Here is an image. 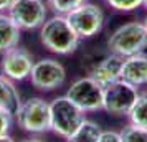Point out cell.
Segmentation results:
<instances>
[{
	"label": "cell",
	"mask_w": 147,
	"mask_h": 142,
	"mask_svg": "<svg viewBox=\"0 0 147 142\" xmlns=\"http://www.w3.org/2000/svg\"><path fill=\"white\" fill-rule=\"evenodd\" d=\"M80 40L65 15H53L40 27V43L55 55L68 56L74 53L80 46Z\"/></svg>",
	"instance_id": "obj_1"
},
{
	"label": "cell",
	"mask_w": 147,
	"mask_h": 142,
	"mask_svg": "<svg viewBox=\"0 0 147 142\" xmlns=\"http://www.w3.org/2000/svg\"><path fill=\"white\" fill-rule=\"evenodd\" d=\"M147 50V30L142 22H127L107 38V51L122 58L144 53Z\"/></svg>",
	"instance_id": "obj_2"
},
{
	"label": "cell",
	"mask_w": 147,
	"mask_h": 142,
	"mask_svg": "<svg viewBox=\"0 0 147 142\" xmlns=\"http://www.w3.org/2000/svg\"><path fill=\"white\" fill-rule=\"evenodd\" d=\"M84 119L86 112L66 96H58L50 101V131L63 139L73 134Z\"/></svg>",
	"instance_id": "obj_3"
},
{
	"label": "cell",
	"mask_w": 147,
	"mask_h": 142,
	"mask_svg": "<svg viewBox=\"0 0 147 142\" xmlns=\"http://www.w3.org/2000/svg\"><path fill=\"white\" fill-rule=\"evenodd\" d=\"M18 127L30 134H43L50 131V102L43 98H28L22 101L15 112Z\"/></svg>",
	"instance_id": "obj_4"
},
{
	"label": "cell",
	"mask_w": 147,
	"mask_h": 142,
	"mask_svg": "<svg viewBox=\"0 0 147 142\" xmlns=\"http://www.w3.org/2000/svg\"><path fill=\"white\" fill-rule=\"evenodd\" d=\"M102 86L91 76H83L74 79L66 91V98L84 112H96L102 109Z\"/></svg>",
	"instance_id": "obj_5"
},
{
	"label": "cell",
	"mask_w": 147,
	"mask_h": 142,
	"mask_svg": "<svg viewBox=\"0 0 147 142\" xmlns=\"http://www.w3.org/2000/svg\"><path fill=\"white\" fill-rule=\"evenodd\" d=\"M139 88L129 84L124 79L111 83L102 89V111L113 116H127L132 108L136 98L139 94Z\"/></svg>",
	"instance_id": "obj_6"
},
{
	"label": "cell",
	"mask_w": 147,
	"mask_h": 142,
	"mask_svg": "<svg viewBox=\"0 0 147 142\" xmlns=\"http://www.w3.org/2000/svg\"><path fill=\"white\" fill-rule=\"evenodd\" d=\"M30 81L33 84V88H36L38 91L51 93L65 84L66 69L58 60L41 58V60L35 61L32 73H30Z\"/></svg>",
	"instance_id": "obj_7"
},
{
	"label": "cell",
	"mask_w": 147,
	"mask_h": 142,
	"mask_svg": "<svg viewBox=\"0 0 147 142\" xmlns=\"http://www.w3.org/2000/svg\"><path fill=\"white\" fill-rule=\"evenodd\" d=\"M69 22L76 35L80 38H91L98 35L104 27V13L98 5L94 3H83L81 7L74 8L73 12L65 15Z\"/></svg>",
	"instance_id": "obj_8"
},
{
	"label": "cell",
	"mask_w": 147,
	"mask_h": 142,
	"mask_svg": "<svg viewBox=\"0 0 147 142\" xmlns=\"http://www.w3.org/2000/svg\"><path fill=\"white\" fill-rule=\"evenodd\" d=\"M20 30H36L48 17L45 0H15L7 12Z\"/></svg>",
	"instance_id": "obj_9"
},
{
	"label": "cell",
	"mask_w": 147,
	"mask_h": 142,
	"mask_svg": "<svg viewBox=\"0 0 147 142\" xmlns=\"http://www.w3.org/2000/svg\"><path fill=\"white\" fill-rule=\"evenodd\" d=\"M35 65L33 55L28 51L27 48L15 46L8 50L7 53L2 55V61H0V73L7 76L8 79L13 83L17 81H25L30 78L32 68Z\"/></svg>",
	"instance_id": "obj_10"
},
{
	"label": "cell",
	"mask_w": 147,
	"mask_h": 142,
	"mask_svg": "<svg viewBox=\"0 0 147 142\" xmlns=\"http://www.w3.org/2000/svg\"><path fill=\"white\" fill-rule=\"evenodd\" d=\"M122 61L124 58L119 55L114 53H107L106 56H102L101 60H98L94 63L91 69H89V75L96 83H99L101 86L104 88L111 83L121 79V68H122Z\"/></svg>",
	"instance_id": "obj_11"
},
{
	"label": "cell",
	"mask_w": 147,
	"mask_h": 142,
	"mask_svg": "<svg viewBox=\"0 0 147 142\" xmlns=\"http://www.w3.org/2000/svg\"><path fill=\"white\" fill-rule=\"evenodd\" d=\"M121 79L127 81L136 88L147 86V56L144 53L127 56L122 61Z\"/></svg>",
	"instance_id": "obj_12"
},
{
	"label": "cell",
	"mask_w": 147,
	"mask_h": 142,
	"mask_svg": "<svg viewBox=\"0 0 147 142\" xmlns=\"http://www.w3.org/2000/svg\"><path fill=\"white\" fill-rule=\"evenodd\" d=\"M22 30L8 13H0V55L18 46Z\"/></svg>",
	"instance_id": "obj_13"
},
{
	"label": "cell",
	"mask_w": 147,
	"mask_h": 142,
	"mask_svg": "<svg viewBox=\"0 0 147 142\" xmlns=\"http://www.w3.org/2000/svg\"><path fill=\"white\" fill-rule=\"evenodd\" d=\"M22 98L18 93V88L15 86L12 79L0 73V109H5L15 116L17 109L20 108Z\"/></svg>",
	"instance_id": "obj_14"
},
{
	"label": "cell",
	"mask_w": 147,
	"mask_h": 142,
	"mask_svg": "<svg viewBox=\"0 0 147 142\" xmlns=\"http://www.w3.org/2000/svg\"><path fill=\"white\" fill-rule=\"evenodd\" d=\"M102 132V129L98 122L84 119L80 124V127L74 131L73 134L66 137V142H98L99 141V135Z\"/></svg>",
	"instance_id": "obj_15"
},
{
	"label": "cell",
	"mask_w": 147,
	"mask_h": 142,
	"mask_svg": "<svg viewBox=\"0 0 147 142\" xmlns=\"http://www.w3.org/2000/svg\"><path fill=\"white\" fill-rule=\"evenodd\" d=\"M126 117H127V121H129V124H134L137 127L147 129V91L137 94L132 108L129 109Z\"/></svg>",
	"instance_id": "obj_16"
},
{
	"label": "cell",
	"mask_w": 147,
	"mask_h": 142,
	"mask_svg": "<svg viewBox=\"0 0 147 142\" xmlns=\"http://www.w3.org/2000/svg\"><path fill=\"white\" fill-rule=\"evenodd\" d=\"M86 2L88 0H47V5L53 10L55 15H68Z\"/></svg>",
	"instance_id": "obj_17"
},
{
	"label": "cell",
	"mask_w": 147,
	"mask_h": 142,
	"mask_svg": "<svg viewBox=\"0 0 147 142\" xmlns=\"http://www.w3.org/2000/svg\"><path fill=\"white\" fill-rule=\"evenodd\" d=\"M119 134L121 142H147V129L137 127L134 124H127Z\"/></svg>",
	"instance_id": "obj_18"
},
{
	"label": "cell",
	"mask_w": 147,
	"mask_h": 142,
	"mask_svg": "<svg viewBox=\"0 0 147 142\" xmlns=\"http://www.w3.org/2000/svg\"><path fill=\"white\" fill-rule=\"evenodd\" d=\"M144 0H106V3L117 12H132L136 8L142 7Z\"/></svg>",
	"instance_id": "obj_19"
},
{
	"label": "cell",
	"mask_w": 147,
	"mask_h": 142,
	"mask_svg": "<svg viewBox=\"0 0 147 142\" xmlns=\"http://www.w3.org/2000/svg\"><path fill=\"white\" fill-rule=\"evenodd\" d=\"M12 126H13V114L5 109H0V135L8 134Z\"/></svg>",
	"instance_id": "obj_20"
},
{
	"label": "cell",
	"mask_w": 147,
	"mask_h": 142,
	"mask_svg": "<svg viewBox=\"0 0 147 142\" xmlns=\"http://www.w3.org/2000/svg\"><path fill=\"white\" fill-rule=\"evenodd\" d=\"M98 142H121V134L117 131H102Z\"/></svg>",
	"instance_id": "obj_21"
},
{
	"label": "cell",
	"mask_w": 147,
	"mask_h": 142,
	"mask_svg": "<svg viewBox=\"0 0 147 142\" xmlns=\"http://www.w3.org/2000/svg\"><path fill=\"white\" fill-rule=\"evenodd\" d=\"M15 0H0V13H7Z\"/></svg>",
	"instance_id": "obj_22"
},
{
	"label": "cell",
	"mask_w": 147,
	"mask_h": 142,
	"mask_svg": "<svg viewBox=\"0 0 147 142\" xmlns=\"http://www.w3.org/2000/svg\"><path fill=\"white\" fill-rule=\"evenodd\" d=\"M0 142H17V141L10 134H5V135H0Z\"/></svg>",
	"instance_id": "obj_23"
},
{
	"label": "cell",
	"mask_w": 147,
	"mask_h": 142,
	"mask_svg": "<svg viewBox=\"0 0 147 142\" xmlns=\"http://www.w3.org/2000/svg\"><path fill=\"white\" fill-rule=\"evenodd\" d=\"M22 142H45L43 139H40V137H32V139H25V141Z\"/></svg>",
	"instance_id": "obj_24"
},
{
	"label": "cell",
	"mask_w": 147,
	"mask_h": 142,
	"mask_svg": "<svg viewBox=\"0 0 147 142\" xmlns=\"http://www.w3.org/2000/svg\"><path fill=\"white\" fill-rule=\"evenodd\" d=\"M142 23H144V27H146V30H147V15H146V18H144V22H142Z\"/></svg>",
	"instance_id": "obj_25"
},
{
	"label": "cell",
	"mask_w": 147,
	"mask_h": 142,
	"mask_svg": "<svg viewBox=\"0 0 147 142\" xmlns=\"http://www.w3.org/2000/svg\"><path fill=\"white\" fill-rule=\"evenodd\" d=\"M142 7H144V8L147 10V0H144V2H142Z\"/></svg>",
	"instance_id": "obj_26"
}]
</instances>
